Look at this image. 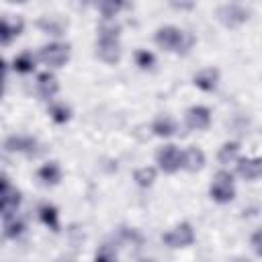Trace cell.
<instances>
[{"label":"cell","instance_id":"1","mask_svg":"<svg viewBox=\"0 0 262 262\" xmlns=\"http://www.w3.org/2000/svg\"><path fill=\"white\" fill-rule=\"evenodd\" d=\"M154 41L160 49L168 51V53H178L184 55L190 51V47L194 45V37L188 31H182L174 25H164L154 33Z\"/></svg>","mask_w":262,"mask_h":262},{"label":"cell","instance_id":"2","mask_svg":"<svg viewBox=\"0 0 262 262\" xmlns=\"http://www.w3.org/2000/svg\"><path fill=\"white\" fill-rule=\"evenodd\" d=\"M250 16H252L250 8H246L244 4H237V2H225L215 10L217 23L225 29H239L242 25H246L250 20Z\"/></svg>","mask_w":262,"mask_h":262},{"label":"cell","instance_id":"3","mask_svg":"<svg viewBox=\"0 0 262 262\" xmlns=\"http://www.w3.org/2000/svg\"><path fill=\"white\" fill-rule=\"evenodd\" d=\"M209 196L211 201L219 205H227L235 199V186H233V174L227 170H219L213 176V182L209 186Z\"/></svg>","mask_w":262,"mask_h":262},{"label":"cell","instance_id":"4","mask_svg":"<svg viewBox=\"0 0 262 262\" xmlns=\"http://www.w3.org/2000/svg\"><path fill=\"white\" fill-rule=\"evenodd\" d=\"M37 59L47 66V68H63L70 59V45L68 43H59V41H53V43H47L39 49L37 53Z\"/></svg>","mask_w":262,"mask_h":262},{"label":"cell","instance_id":"5","mask_svg":"<svg viewBox=\"0 0 262 262\" xmlns=\"http://www.w3.org/2000/svg\"><path fill=\"white\" fill-rule=\"evenodd\" d=\"M194 239H196V235H194V229H192V225H190L188 221L176 223L172 229H168V231L162 235L164 246H168V248H172V250L188 248V246L194 244Z\"/></svg>","mask_w":262,"mask_h":262},{"label":"cell","instance_id":"6","mask_svg":"<svg viewBox=\"0 0 262 262\" xmlns=\"http://www.w3.org/2000/svg\"><path fill=\"white\" fill-rule=\"evenodd\" d=\"M20 203H23L20 190L10 184V180H8L6 174H2V188H0V211H2V219L16 215Z\"/></svg>","mask_w":262,"mask_h":262},{"label":"cell","instance_id":"7","mask_svg":"<svg viewBox=\"0 0 262 262\" xmlns=\"http://www.w3.org/2000/svg\"><path fill=\"white\" fill-rule=\"evenodd\" d=\"M156 164L164 174H176L182 170V149L174 143H166L156 151Z\"/></svg>","mask_w":262,"mask_h":262},{"label":"cell","instance_id":"8","mask_svg":"<svg viewBox=\"0 0 262 262\" xmlns=\"http://www.w3.org/2000/svg\"><path fill=\"white\" fill-rule=\"evenodd\" d=\"M96 57L104 63H117L121 59V43L119 37H100L96 35Z\"/></svg>","mask_w":262,"mask_h":262},{"label":"cell","instance_id":"9","mask_svg":"<svg viewBox=\"0 0 262 262\" xmlns=\"http://www.w3.org/2000/svg\"><path fill=\"white\" fill-rule=\"evenodd\" d=\"M4 149L8 154H25V156H35L39 151V141L33 135H8L4 141Z\"/></svg>","mask_w":262,"mask_h":262},{"label":"cell","instance_id":"10","mask_svg":"<svg viewBox=\"0 0 262 262\" xmlns=\"http://www.w3.org/2000/svg\"><path fill=\"white\" fill-rule=\"evenodd\" d=\"M235 174L242 180L254 182L258 178H262V156L256 158H237L235 162Z\"/></svg>","mask_w":262,"mask_h":262},{"label":"cell","instance_id":"11","mask_svg":"<svg viewBox=\"0 0 262 262\" xmlns=\"http://www.w3.org/2000/svg\"><path fill=\"white\" fill-rule=\"evenodd\" d=\"M184 123L192 131H205L211 125V111L207 106H203V104H194V106H190L186 111Z\"/></svg>","mask_w":262,"mask_h":262},{"label":"cell","instance_id":"12","mask_svg":"<svg viewBox=\"0 0 262 262\" xmlns=\"http://www.w3.org/2000/svg\"><path fill=\"white\" fill-rule=\"evenodd\" d=\"M219 70L217 68H205V70H199L194 76H192V84L203 90V92H215L217 86H219Z\"/></svg>","mask_w":262,"mask_h":262},{"label":"cell","instance_id":"13","mask_svg":"<svg viewBox=\"0 0 262 262\" xmlns=\"http://www.w3.org/2000/svg\"><path fill=\"white\" fill-rule=\"evenodd\" d=\"M35 92L43 98V100H51L57 92H59V82L57 78L51 74V72H41L37 76V82H35Z\"/></svg>","mask_w":262,"mask_h":262},{"label":"cell","instance_id":"14","mask_svg":"<svg viewBox=\"0 0 262 262\" xmlns=\"http://www.w3.org/2000/svg\"><path fill=\"white\" fill-rule=\"evenodd\" d=\"M207 158H205V151L196 145H188L186 149H182V170L186 172H199L203 170Z\"/></svg>","mask_w":262,"mask_h":262},{"label":"cell","instance_id":"15","mask_svg":"<svg viewBox=\"0 0 262 262\" xmlns=\"http://www.w3.org/2000/svg\"><path fill=\"white\" fill-rule=\"evenodd\" d=\"M178 131V123L170 117V115H160L151 121V133L156 137H162V139H168L172 135H176Z\"/></svg>","mask_w":262,"mask_h":262},{"label":"cell","instance_id":"16","mask_svg":"<svg viewBox=\"0 0 262 262\" xmlns=\"http://www.w3.org/2000/svg\"><path fill=\"white\" fill-rule=\"evenodd\" d=\"M37 178L43 186H57L61 182V166L57 162H45L37 170Z\"/></svg>","mask_w":262,"mask_h":262},{"label":"cell","instance_id":"17","mask_svg":"<svg viewBox=\"0 0 262 262\" xmlns=\"http://www.w3.org/2000/svg\"><path fill=\"white\" fill-rule=\"evenodd\" d=\"M25 29V20L23 18H8L4 16L2 18V25H0V39H2V45H10L12 39H16Z\"/></svg>","mask_w":262,"mask_h":262},{"label":"cell","instance_id":"18","mask_svg":"<svg viewBox=\"0 0 262 262\" xmlns=\"http://www.w3.org/2000/svg\"><path fill=\"white\" fill-rule=\"evenodd\" d=\"M94 6L104 20H113L119 12L129 8V0H94Z\"/></svg>","mask_w":262,"mask_h":262},{"label":"cell","instance_id":"19","mask_svg":"<svg viewBox=\"0 0 262 262\" xmlns=\"http://www.w3.org/2000/svg\"><path fill=\"white\" fill-rule=\"evenodd\" d=\"M37 213H39V219H41V223H43L45 227H49L53 233L59 231V211H57L55 205L43 203V205H39Z\"/></svg>","mask_w":262,"mask_h":262},{"label":"cell","instance_id":"20","mask_svg":"<svg viewBox=\"0 0 262 262\" xmlns=\"http://www.w3.org/2000/svg\"><path fill=\"white\" fill-rule=\"evenodd\" d=\"M2 227H4V237H6V239H20V237L25 235V231H27L25 221L18 219L16 215L2 219Z\"/></svg>","mask_w":262,"mask_h":262},{"label":"cell","instance_id":"21","mask_svg":"<svg viewBox=\"0 0 262 262\" xmlns=\"http://www.w3.org/2000/svg\"><path fill=\"white\" fill-rule=\"evenodd\" d=\"M117 242H121V244H125V246H129V248H141L143 235H141V231L135 229V227L121 225V227L117 229Z\"/></svg>","mask_w":262,"mask_h":262},{"label":"cell","instance_id":"22","mask_svg":"<svg viewBox=\"0 0 262 262\" xmlns=\"http://www.w3.org/2000/svg\"><path fill=\"white\" fill-rule=\"evenodd\" d=\"M237 158H239V143L237 141H225L217 151V162L221 166H229V164L237 162Z\"/></svg>","mask_w":262,"mask_h":262},{"label":"cell","instance_id":"23","mask_svg":"<svg viewBox=\"0 0 262 262\" xmlns=\"http://www.w3.org/2000/svg\"><path fill=\"white\" fill-rule=\"evenodd\" d=\"M47 115H49V119H51L53 123L63 125V123H68V121L72 119V108H70L66 102H51V104L47 106Z\"/></svg>","mask_w":262,"mask_h":262},{"label":"cell","instance_id":"24","mask_svg":"<svg viewBox=\"0 0 262 262\" xmlns=\"http://www.w3.org/2000/svg\"><path fill=\"white\" fill-rule=\"evenodd\" d=\"M35 55L31 51H23L12 59V70L16 74H31L35 70Z\"/></svg>","mask_w":262,"mask_h":262},{"label":"cell","instance_id":"25","mask_svg":"<svg viewBox=\"0 0 262 262\" xmlns=\"http://www.w3.org/2000/svg\"><path fill=\"white\" fill-rule=\"evenodd\" d=\"M156 168L154 166H141L133 172V180L139 188H149L154 182H156Z\"/></svg>","mask_w":262,"mask_h":262},{"label":"cell","instance_id":"26","mask_svg":"<svg viewBox=\"0 0 262 262\" xmlns=\"http://www.w3.org/2000/svg\"><path fill=\"white\" fill-rule=\"evenodd\" d=\"M37 27L41 29V31H45L47 35H55V37H59V35H63V23L61 20H57V18H49V16H45V18H41L39 23H37Z\"/></svg>","mask_w":262,"mask_h":262},{"label":"cell","instance_id":"27","mask_svg":"<svg viewBox=\"0 0 262 262\" xmlns=\"http://www.w3.org/2000/svg\"><path fill=\"white\" fill-rule=\"evenodd\" d=\"M133 57H135V66L139 70H143V72L154 70V66H156V55L151 51H147V49H137Z\"/></svg>","mask_w":262,"mask_h":262},{"label":"cell","instance_id":"28","mask_svg":"<svg viewBox=\"0 0 262 262\" xmlns=\"http://www.w3.org/2000/svg\"><path fill=\"white\" fill-rule=\"evenodd\" d=\"M115 246H117V242H115V244L104 242V244L96 250L94 258H96V260H108V262H111V260H115V258L119 256V252H117V248H115Z\"/></svg>","mask_w":262,"mask_h":262},{"label":"cell","instance_id":"29","mask_svg":"<svg viewBox=\"0 0 262 262\" xmlns=\"http://www.w3.org/2000/svg\"><path fill=\"white\" fill-rule=\"evenodd\" d=\"M96 33H98L100 37H119L121 25H117V23H113V20H104V23L96 29Z\"/></svg>","mask_w":262,"mask_h":262},{"label":"cell","instance_id":"30","mask_svg":"<svg viewBox=\"0 0 262 262\" xmlns=\"http://www.w3.org/2000/svg\"><path fill=\"white\" fill-rule=\"evenodd\" d=\"M250 246L258 256H262V225L258 229H254V233L250 235Z\"/></svg>","mask_w":262,"mask_h":262},{"label":"cell","instance_id":"31","mask_svg":"<svg viewBox=\"0 0 262 262\" xmlns=\"http://www.w3.org/2000/svg\"><path fill=\"white\" fill-rule=\"evenodd\" d=\"M168 4L174 8V10H192L194 8V4H196V0H168Z\"/></svg>","mask_w":262,"mask_h":262},{"label":"cell","instance_id":"32","mask_svg":"<svg viewBox=\"0 0 262 262\" xmlns=\"http://www.w3.org/2000/svg\"><path fill=\"white\" fill-rule=\"evenodd\" d=\"M8 2H16V4H23V2H27V0H8Z\"/></svg>","mask_w":262,"mask_h":262}]
</instances>
